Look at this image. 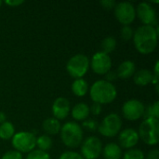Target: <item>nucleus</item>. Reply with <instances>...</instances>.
Segmentation results:
<instances>
[{
  "instance_id": "obj_1",
  "label": "nucleus",
  "mask_w": 159,
  "mask_h": 159,
  "mask_svg": "<svg viewBox=\"0 0 159 159\" xmlns=\"http://www.w3.org/2000/svg\"><path fill=\"white\" fill-rule=\"evenodd\" d=\"M133 42L136 49L141 54L152 53L157 45L158 38V26L154 27L151 25L140 26L134 31Z\"/></svg>"
},
{
  "instance_id": "obj_2",
  "label": "nucleus",
  "mask_w": 159,
  "mask_h": 159,
  "mask_svg": "<svg viewBox=\"0 0 159 159\" xmlns=\"http://www.w3.org/2000/svg\"><path fill=\"white\" fill-rule=\"evenodd\" d=\"M89 93L91 100L102 105L111 103L117 95L115 85L105 80H97L94 82L89 89Z\"/></svg>"
},
{
  "instance_id": "obj_3",
  "label": "nucleus",
  "mask_w": 159,
  "mask_h": 159,
  "mask_svg": "<svg viewBox=\"0 0 159 159\" xmlns=\"http://www.w3.org/2000/svg\"><path fill=\"white\" fill-rule=\"evenodd\" d=\"M61 139L69 148H76L83 142V129L76 122H67L61 128Z\"/></svg>"
},
{
  "instance_id": "obj_4",
  "label": "nucleus",
  "mask_w": 159,
  "mask_h": 159,
  "mask_svg": "<svg viewBox=\"0 0 159 159\" xmlns=\"http://www.w3.org/2000/svg\"><path fill=\"white\" fill-rule=\"evenodd\" d=\"M139 138L148 145H156L159 140V121L156 118L144 119L139 128Z\"/></svg>"
},
{
  "instance_id": "obj_5",
  "label": "nucleus",
  "mask_w": 159,
  "mask_h": 159,
  "mask_svg": "<svg viewBox=\"0 0 159 159\" xmlns=\"http://www.w3.org/2000/svg\"><path fill=\"white\" fill-rule=\"evenodd\" d=\"M89 68V59L84 54H76L73 56L66 64L68 74L75 78H82Z\"/></svg>"
},
{
  "instance_id": "obj_6",
  "label": "nucleus",
  "mask_w": 159,
  "mask_h": 159,
  "mask_svg": "<svg viewBox=\"0 0 159 159\" xmlns=\"http://www.w3.org/2000/svg\"><path fill=\"white\" fill-rule=\"evenodd\" d=\"M12 146L20 153H30L36 146V137L33 132L20 131L12 137Z\"/></svg>"
},
{
  "instance_id": "obj_7",
  "label": "nucleus",
  "mask_w": 159,
  "mask_h": 159,
  "mask_svg": "<svg viewBox=\"0 0 159 159\" xmlns=\"http://www.w3.org/2000/svg\"><path fill=\"white\" fill-rule=\"evenodd\" d=\"M122 128V119L121 117L115 113L107 115L101 124L98 126V130L99 132L108 138L115 137L120 132V129Z\"/></svg>"
},
{
  "instance_id": "obj_8",
  "label": "nucleus",
  "mask_w": 159,
  "mask_h": 159,
  "mask_svg": "<svg viewBox=\"0 0 159 159\" xmlns=\"http://www.w3.org/2000/svg\"><path fill=\"white\" fill-rule=\"evenodd\" d=\"M102 151V143L98 137L89 136L81 143V156L84 159H97Z\"/></svg>"
},
{
  "instance_id": "obj_9",
  "label": "nucleus",
  "mask_w": 159,
  "mask_h": 159,
  "mask_svg": "<svg viewBox=\"0 0 159 159\" xmlns=\"http://www.w3.org/2000/svg\"><path fill=\"white\" fill-rule=\"evenodd\" d=\"M115 16L123 25H129L136 18V8L129 2H120L115 7Z\"/></svg>"
},
{
  "instance_id": "obj_10",
  "label": "nucleus",
  "mask_w": 159,
  "mask_h": 159,
  "mask_svg": "<svg viewBox=\"0 0 159 159\" xmlns=\"http://www.w3.org/2000/svg\"><path fill=\"white\" fill-rule=\"evenodd\" d=\"M143 103L136 99H131L127 101L122 107V113L126 119L130 121H135L143 116L144 113Z\"/></svg>"
},
{
  "instance_id": "obj_11",
  "label": "nucleus",
  "mask_w": 159,
  "mask_h": 159,
  "mask_svg": "<svg viewBox=\"0 0 159 159\" xmlns=\"http://www.w3.org/2000/svg\"><path fill=\"white\" fill-rule=\"evenodd\" d=\"M89 65L92 68V71L97 75H105L111 70L112 61L108 54L99 51L92 56L91 62Z\"/></svg>"
},
{
  "instance_id": "obj_12",
  "label": "nucleus",
  "mask_w": 159,
  "mask_h": 159,
  "mask_svg": "<svg viewBox=\"0 0 159 159\" xmlns=\"http://www.w3.org/2000/svg\"><path fill=\"white\" fill-rule=\"evenodd\" d=\"M136 15L143 25H151L154 27L157 26V20L156 17L155 8L147 2H142L137 6Z\"/></svg>"
},
{
  "instance_id": "obj_13",
  "label": "nucleus",
  "mask_w": 159,
  "mask_h": 159,
  "mask_svg": "<svg viewBox=\"0 0 159 159\" xmlns=\"http://www.w3.org/2000/svg\"><path fill=\"white\" fill-rule=\"evenodd\" d=\"M71 105L68 99L64 97H59L57 98L53 104H52V114L54 116V118L60 120L65 119L70 113Z\"/></svg>"
},
{
  "instance_id": "obj_14",
  "label": "nucleus",
  "mask_w": 159,
  "mask_h": 159,
  "mask_svg": "<svg viewBox=\"0 0 159 159\" xmlns=\"http://www.w3.org/2000/svg\"><path fill=\"white\" fill-rule=\"evenodd\" d=\"M139 134L134 129H126L119 133L118 141L120 147L124 149H132L139 142Z\"/></svg>"
},
{
  "instance_id": "obj_15",
  "label": "nucleus",
  "mask_w": 159,
  "mask_h": 159,
  "mask_svg": "<svg viewBox=\"0 0 159 159\" xmlns=\"http://www.w3.org/2000/svg\"><path fill=\"white\" fill-rule=\"evenodd\" d=\"M135 72H136L135 63L129 60H127L119 64L116 70V75H117V77L126 79V78L132 76L135 74Z\"/></svg>"
},
{
  "instance_id": "obj_16",
  "label": "nucleus",
  "mask_w": 159,
  "mask_h": 159,
  "mask_svg": "<svg viewBox=\"0 0 159 159\" xmlns=\"http://www.w3.org/2000/svg\"><path fill=\"white\" fill-rule=\"evenodd\" d=\"M134 75V82L136 85L144 87L150 84L153 81L154 75L153 73L148 69H141L137 72H135Z\"/></svg>"
},
{
  "instance_id": "obj_17",
  "label": "nucleus",
  "mask_w": 159,
  "mask_h": 159,
  "mask_svg": "<svg viewBox=\"0 0 159 159\" xmlns=\"http://www.w3.org/2000/svg\"><path fill=\"white\" fill-rule=\"evenodd\" d=\"M89 106L85 102L75 104L72 109V116L76 121H84L89 116Z\"/></svg>"
},
{
  "instance_id": "obj_18",
  "label": "nucleus",
  "mask_w": 159,
  "mask_h": 159,
  "mask_svg": "<svg viewBox=\"0 0 159 159\" xmlns=\"http://www.w3.org/2000/svg\"><path fill=\"white\" fill-rule=\"evenodd\" d=\"M102 154L104 159H121L122 158V149L121 147L115 143H109L104 148H102Z\"/></svg>"
},
{
  "instance_id": "obj_19",
  "label": "nucleus",
  "mask_w": 159,
  "mask_h": 159,
  "mask_svg": "<svg viewBox=\"0 0 159 159\" xmlns=\"http://www.w3.org/2000/svg\"><path fill=\"white\" fill-rule=\"evenodd\" d=\"M42 128L48 135H56L60 133L61 125L58 119L54 117H48L44 120Z\"/></svg>"
},
{
  "instance_id": "obj_20",
  "label": "nucleus",
  "mask_w": 159,
  "mask_h": 159,
  "mask_svg": "<svg viewBox=\"0 0 159 159\" xmlns=\"http://www.w3.org/2000/svg\"><path fill=\"white\" fill-rule=\"evenodd\" d=\"M72 91L75 96L82 97L87 94L89 91V85L88 82L83 78L75 79L72 84Z\"/></svg>"
},
{
  "instance_id": "obj_21",
  "label": "nucleus",
  "mask_w": 159,
  "mask_h": 159,
  "mask_svg": "<svg viewBox=\"0 0 159 159\" xmlns=\"http://www.w3.org/2000/svg\"><path fill=\"white\" fill-rule=\"evenodd\" d=\"M15 134V128L12 123L6 121L0 124V139L10 140Z\"/></svg>"
},
{
  "instance_id": "obj_22",
  "label": "nucleus",
  "mask_w": 159,
  "mask_h": 159,
  "mask_svg": "<svg viewBox=\"0 0 159 159\" xmlns=\"http://www.w3.org/2000/svg\"><path fill=\"white\" fill-rule=\"evenodd\" d=\"M52 140L48 135H41L38 138H36V146L38 147V150L43 152H48L52 147Z\"/></svg>"
},
{
  "instance_id": "obj_23",
  "label": "nucleus",
  "mask_w": 159,
  "mask_h": 159,
  "mask_svg": "<svg viewBox=\"0 0 159 159\" xmlns=\"http://www.w3.org/2000/svg\"><path fill=\"white\" fill-rule=\"evenodd\" d=\"M101 47H102V52L109 55V53L113 52L116 49V40L113 36H107L102 41Z\"/></svg>"
},
{
  "instance_id": "obj_24",
  "label": "nucleus",
  "mask_w": 159,
  "mask_h": 159,
  "mask_svg": "<svg viewBox=\"0 0 159 159\" xmlns=\"http://www.w3.org/2000/svg\"><path fill=\"white\" fill-rule=\"evenodd\" d=\"M123 159H144V154L140 149H129L123 156Z\"/></svg>"
},
{
  "instance_id": "obj_25",
  "label": "nucleus",
  "mask_w": 159,
  "mask_h": 159,
  "mask_svg": "<svg viewBox=\"0 0 159 159\" xmlns=\"http://www.w3.org/2000/svg\"><path fill=\"white\" fill-rule=\"evenodd\" d=\"M26 159H50V156L48 154V152H43L35 149L28 154Z\"/></svg>"
},
{
  "instance_id": "obj_26",
  "label": "nucleus",
  "mask_w": 159,
  "mask_h": 159,
  "mask_svg": "<svg viewBox=\"0 0 159 159\" xmlns=\"http://www.w3.org/2000/svg\"><path fill=\"white\" fill-rule=\"evenodd\" d=\"M133 34H134V30H133V28L131 26H129V25H124L121 28L120 35H121V37H122L123 40H125V41L130 40L133 37Z\"/></svg>"
},
{
  "instance_id": "obj_27",
  "label": "nucleus",
  "mask_w": 159,
  "mask_h": 159,
  "mask_svg": "<svg viewBox=\"0 0 159 159\" xmlns=\"http://www.w3.org/2000/svg\"><path fill=\"white\" fill-rule=\"evenodd\" d=\"M98 126L99 125H98L97 121L94 119H86L82 123L83 129H87L88 131H92V132H94L98 129Z\"/></svg>"
},
{
  "instance_id": "obj_28",
  "label": "nucleus",
  "mask_w": 159,
  "mask_h": 159,
  "mask_svg": "<svg viewBox=\"0 0 159 159\" xmlns=\"http://www.w3.org/2000/svg\"><path fill=\"white\" fill-rule=\"evenodd\" d=\"M1 159H22V155L16 150H10L5 153Z\"/></svg>"
},
{
  "instance_id": "obj_29",
  "label": "nucleus",
  "mask_w": 159,
  "mask_h": 159,
  "mask_svg": "<svg viewBox=\"0 0 159 159\" xmlns=\"http://www.w3.org/2000/svg\"><path fill=\"white\" fill-rule=\"evenodd\" d=\"M59 159H84L82 157V156L76 152L74 151H67L64 152L61 155Z\"/></svg>"
},
{
  "instance_id": "obj_30",
  "label": "nucleus",
  "mask_w": 159,
  "mask_h": 159,
  "mask_svg": "<svg viewBox=\"0 0 159 159\" xmlns=\"http://www.w3.org/2000/svg\"><path fill=\"white\" fill-rule=\"evenodd\" d=\"M102 111V106L100 103L93 102L92 105L89 107V113H91L93 116H99Z\"/></svg>"
},
{
  "instance_id": "obj_31",
  "label": "nucleus",
  "mask_w": 159,
  "mask_h": 159,
  "mask_svg": "<svg viewBox=\"0 0 159 159\" xmlns=\"http://www.w3.org/2000/svg\"><path fill=\"white\" fill-rule=\"evenodd\" d=\"M100 4L102 6V7L104 9H108V10L115 8V7L116 5V3L115 0H102L100 2Z\"/></svg>"
},
{
  "instance_id": "obj_32",
  "label": "nucleus",
  "mask_w": 159,
  "mask_h": 159,
  "mask_svg": "<svg viewBox=\"0 0 159 159\" xmlns=\"http://www.w3.org/2000/svg\"><path fill=\"white\" fill-rule=\"evenodd\" d=\"M104 76H105V81L110 82V83H112L113 81H115V80L117 78L116 72H115V71H111V70H110L108 73H106V74L104 75Z\"/></svg>"
},
{
  "instance_id": "obj_33",
  "label": "nucleus",
  "mask_w": 159,
  "mask_h": 159,
  "mask_svg": "<svg viewBox=\"0 0 159 159\" xmlns=\"http://www.w3.org/2000/svg\"><path fill=\"white\" fill-rule=\"evenodd\" d=\"M151 108H152V112H153L154 118H156V119H158V117H159V102H156L155 103L151 104Z\"/></svg>"
},
{
  "instance_id": "obj_34",
  "label": "nucleus",
  "mask_w": 159,
  "mask_h": 159,
  "mask_svg": "<svg viewBox=\"0 0 159 159\" xmlns=\"http://www.w3.org/2000/svg\"><path fill=\"white\" fill-rule=\"evenodd\" d=\"M146 159H159L158 149H153L149 151V153L146 156Z\"/></svg>"
},
{
  "instance_id": "obj_35",
  "label": "nucleus",
  "mask_w": 159,
  "mask_h": 159,
  "mask_svg": "<svg viewBox=\"0 0 159 159\" xmlns=\"http://www.w3.org/2000/svg\"><path fill=\"white\" fill-rule=\"evenodd\" d=\"M5 3L7 5L10 6V7H17V6H20L21 4H23L24 1L23 0H10V1L7 0V1H5Z\"/></svg>"
},
{
  "instance_id": "obj_36",
  "label": "nucleus",
  "mask_w": 159,
  "mask_h": 159,
  "mask_svg": "<svg viewBox=\"0 0 159 159\" xmlns=\"http://www.w3.org/2000/svg\"><path fill=\"white\" fill-rule=\"evenodd\" d=\"M6 119H7V116L4 112H1L0 111V124L6 122Z\"/></svg>"
},
{
  "instance_id": "obj_37",
  "label": "nucleus",
  "mask_w": 159,
  "mask_h": 159,
  "mask_svg": "<svg viewBox=\"0 0 159 159\" xmlns=\"http://www.w3.org/2000/svg\"><path fill=\"white\" fill-rule=\"evenodd\" d=\"M1 5H2V1L0 0V7H1Z\"/></svg>"
}]
</instances>
